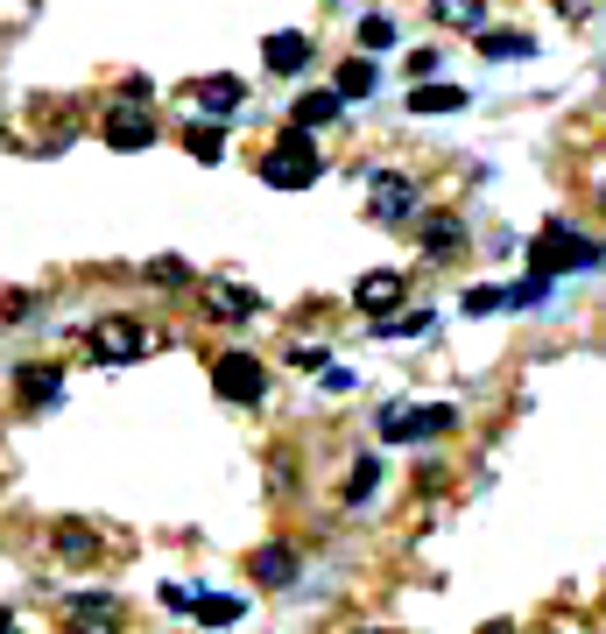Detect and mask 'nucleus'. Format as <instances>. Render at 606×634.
<instances>
[{"label":"nucleus","instance_id":"1","mask_svg":"<svg viewBox=\"0 0 606 634\" xmlns=\"http://www.w3.org/2000/svg\"><path fill=\"white\" fill-rule=\"evenodd\" d=\"M311 177H317V142L303 127H282L275 148L261 156V184H269V190H303Z\"/></svg>","mask_w":606,"mask_h":634},{"label":"nucleus","instance_id":"2","mask_svg":"<svg viewBox=\"0 0 606 634\" xmlns=\"http://www.w3.org/2000/svg\"><path fill=\"white\" fill-rule=\"evenodd\" d=\"M599 247H578V233L572 226H543L536 233V247H529V276H543V282H557L564 268H585Z\"/></svg>","mask_w":606,"mask_h":634},{"label":"nucleus","instance_id":"3","mask_svg":"<svg viewBox=\"0 0 606 634\" xmlns=\"http://www.w3.org/2000/svg\"><path fill=\"white\" fill-rule=\"evenodd\" d=\"M212 388H219L226 402H240V409H254V402L269 395V374H261L254 353H219V360H212Z\"/></svg>","mask_w":606,"mask_h":634},{"label":"nucleus","instance_id":"4","mask_svg":"<svg viewBox=\"0 0 606 634\" xmlns=\"http://www.w3.org/2000/svg\"><path fill=\"white\" fill-rule=\"evenodd\" d=\"M459 409H445V402H430V409H382V437L388 445H424V437H445Z\"/></svg>","mask_w":606,"mask_h":634},{"label":"nucleus","instance_id":"5","mask_svg":"<svg viewBox=\"0 0 606 634\" xmlns=\"http://www.w3.org/2000/svg\"><path fill=\"white\" fill-rule=\"evenodd\" d=\"M367 211L382 226H403L409 211H416V184L403 177V169H374V198H367Z\"/></svg>","mask_w":606,"mask_h":634},{"label":"nucleus","instance_id":"6","mask_svg":"<svg viewBox=\"0 0 606 634\" xmlns=\"http://www.w3.org/2000/svg\"><path fill=\"white\" fill-rule=\"evenodd\" d=\"M403 276H395V268H374V276H359V290H353V303H359V311H367L374 324H388L395 311H403Z\"/></svg>","mask_w":606,"mask_h":634},{"label":"nucleus","instance_id":"7","mask_svg":"<svg viewBox=\"0 0 606 634\" xmlns=\"http://www.w3.org/2000/svg\"><path fill=\"white\" fill-rule=\"evenodd\" d=\"M142 345H148L142 318H100L92 324V353L100 360H142Z\"/></svg>","mask_w":606,"mask_h":634},{"label":"nucleus","instance_id":"8","mask_svg":"<svg viewBox=\"0 0 606 634\" xmlns=\"http://www.w3.org/2000/svg\"><path fill=\"white\" fill-rule=\"evenodd\" d=\"M64 627H121V592H64Z\"/></svg>","mask_w":606,"mask_h":634},{"label":"nucleus","instance_id":"9","mask_svg":"<svg viewBox=\"0 0 606 634\" xmlns=\"http://www.w3.org/2000/svg\"><path fill=\"white\" fill-rule=\"evenodd\" d=\"M261 64H269L275 79H296V71L311 64V35H296V29H275L269 43H261Z\"/></svg>","mask_w":606,"mask_h":634},{"label":"nucleus","instance_id":"10","mask_svg":"<svg viewBox=\"0 0 606 634\" xmlns=\"http://www.w3.org/2000/svg\"><path fill=\"white\" fill-rule=\"evenodd\" d=\"M191 100L205 113H240V106H248V85H240L233 71H212V79H191Z\"/></svg>","mask_w":606,"mask_h":634},{"label":"nucleus","instance_id":"11","mask_svg":"<svg viewBox=\"0 0 606 634\" xmlns=\"http://www.w3.org/2000/svg\"><path fill=\"white\" fill-rule=\"evenodd\" d=\"M14 395H22L29 409H64V374L56 367H22L14 374Z\"/></svg>","mask_w":606,"mask_h":634},{"label":"nucleus","instance_id":"12","mask_svg":"<svg viewBox=\"0 0 606 634\" xmlns=\"http://www.w3.org/2000/svg\"><path fill=\"white\" fill-rule=\"evenodd\" d=\"M106 142L113 148H148V142H156V121H148L142 106H113L106 113Z\"/></svg>","mask_w":606,"mask_h":634},{"label":"nucleus","instance_id":"13","mask_svg":"<svg viewBox=\"0 0 606 634\" xmlns=\"http://www.w3.org/2000/svg\"><path fill=\"white\" fill-rule=\"evenodd\" d=\"M248 579H261V585H290V579H296V550H290V543H261V550L248 557Z\"/></svg>","mask_w":606,"mask_h":634},{"label":"nucleus","instance_id":"14","mask_svg":"<svg viewBox=\"0 0 606 634\" xmlns=\"http://www.w3.org/2000/svg\"><path fill=\"white\" fill-rule=\"evenodd\" d=\"M338 113H346V100H338V92H303V100H296V113H290V127H303V134H311V127H332Z\"/></svg>","mask_w":606,"mask_h":634},{"label":"nucleus","instance_id":"15","mask_svg":"<svg viewBox=\"0 0 606 634\" xmlns=\"http://www.w3.org/2000/svg\"><path fill=\"white\" fill-rule=\"evenodd\" d=\"M459 247H466V226L459 219H445V211H438V219H424V254L430 261H451Z\"/></svg>","mask_w":606,"mask_h":634},{"label":"nucleus","instance_id":"16","mask_svg":"<svg viewBox=\"0 0 606 634\" xmlns=\"http://www.w3.org/2000/svg\"><path fill=\"white\" fill-rule=\"evenodd\" d=\"M430 22H445V29H480V35H487V0H438V8H430Z\"/></svg>","mask_w":606,"mask_h":634},{"label":"nucleus","instance_id":"17","mask_svg":"<svg viewBox=\"0 0 606 634\" xmlns=\"http://www.w3.org/2000/svg\"><path fill=\"white\" fill-rule=\"evenodd\" d=\"M205 318H254V290H240V282H219V290L205 297Z\"/></svg>","mask_w":606,"mask_h":634},{"label":"nucleus","instance_id":"18","mask_svg":"<svg viewBox=\"0 0 606 634\" xmlns=\"http://www.w3.org/2000/svg\"><path fill=\"white\" fill-rule=\"evenodd\" d=\"M466 106V85H416L409 92V113H459Z\"/></svg>","mask_w":606,"mask_h":634},{"label":"nucleus","instance_id":"19","mask_svg":"<svg viewBox=\"0 0 606 634\" xmlns=\"http://www.w3.org/2000/svg\"><path fill=\"white\" fill-rule=\"evenodd\" d=\"M374 85H382V71H374V56H353V64L338 71V85H332V92H338V100H367Z\"/></svg>","mask_w":606,"mask_h":634},{"label":"nucleus","instance_id":"20","mask_svg":"<svg viewBox=\"0 0 606 634\" xmlns=\"http://www.w3.org/2000/svg\"><path fill=\"white\" fill-rule=\"evenodd\" d=\"M50 550H56V557H71V564H85V557L100 550V536L79 529V522H64V529H50Z\"/></svg>","mask_w":606,"mask_h":634},{"label":"nucleus","instance_id":"21","mask_svg":"<svg viewBox=\"0 0 606 634\" xmlns=\"http://www.w3.org/2000/svg\"><path fill=\"white\" fill-rule=\"evenodd\" d=\"M184 148H191L198 163H219V156H226V127H219V121H198V127H184Z\"/></svg>","mask_w":606,"mask_h":634},{"label":"nucleus","instance_id":"22","mask_svg":"<svg viewBox=\"0 0 606 634\" xmlns=\"http://www.w3.org/2000/svg\"><path fill=\"white\" fill-rule=\"evenodd\" d=\"M529 50H536V43H529L522 29H487V35H480V56H494V64H508V56H529Z\"/></svg>","mask_w":606,"mask_h":634},{"label":"nucleus","instance_id":"23","mask_svg":"<svg viewBox=\"0 0 606 634\" xmlns=\"http://www.w3.org/2000/svg\"><path fill=\"white\" fill-rule=\"evenodd\" d=\"M374 487H382V458H353V472H346V501H374Z\"/></svg>","mask_w":606,"mask_h":634},{"label":"nucleus","instance_id":"24","mask_svg":"<svg viewBox=\"0 0 606 634\" xmlns=\"http://www.w3.org/2000/svg\"><path fill=\"white\" fill-rule=\"evenodd\" d=\"M240 613H248V600H233V592H205V606H198V621L205 627H233Z\"/></svg>","mask_w":606,"mask_h":634},{"label":"nucleus","instance_id":"25","mask_svg":"<svg viewBox=\"0 0 606 634\" xmlns=\"http://www.w3.org/2000/svg\"><path fill=\"white\" fill-rule=\"evenodd\" d=\"M148 282H163V290H184V282H191V261L156 254V261H148Z\"/></svg>","mask_w":606,"mask_h":634},{"label":"nucleus","instance_id":"26","mask_svg":"<svg viewBox=\"0 0 606 634\" xmlns=\"http://www.w3.org/2000/svg\"><path fill=\"white\" fill-rule=\"evenodd\" d=\"M501 297H508V311H536V303L551 297V282H543V276H522L515 290H501Z\"/></svg>","mask_w":606,"mask_h":634},{"label":"nucleus","instance_id":"27","mask_svg":"<svg viewBox=\"0 0 606 634\" xmlns=\"http://www.w3.org/2000/svg\"><path fill=\"white\" fill-rule=\"evenodd\" d=\"M395 35H403V29H395L388 14H367V22H359V50H388Z\"/></svg>","mask_w":606,"mask_h":634},{"label":"nucleus","instance_id":"28","mask_svg":"<svg viewBox=\"0 0 606 634\" xmlns=\"http://www.w3.org/2000/svg\"><path fill=\"white\" fill-rule=\"evenodd\" d=\"M163 606H169V613H198V606H205V592H198V585H184V579H169V585H163Z\"/></svg>","mask_w":606,"mask_h":634},{"label":"nucleus","instance_id":"29","mask_svg":"<svg viewBox=\"0 0 606 634\" xmlns=\"http://www.w3.org/2000/svg\"><path fill=\"white\" fill-rule=\"evenodd\" d=\"M466 311H472V318H480V311H508V297H501V290H472Z\"/></svg>","mask_w":606,"mask_h":634},{"label":"nucleus","instance_id":"30","mask_svg":"<svg viewBox=\"0 0 606 634\" xmlns=\"http://www.w3.org/2000/svg\"><path fill=\"white\" fill-rule=\"evenodd\" d=\"M14 318H29V290H8V297H0V324H14Z\"/></svg>","mask_w":606,"mask_h":634},{"label":"nucleus","instance_id":"31","mask_svg":"<svg viewBox=\"0 0 606 634\" xmlns=\"http://www.w3.org/2000/svg\"><path fill=\"white\" fill-rule=\"evenodd\" d=\"M64 634H121V627H64Z\"/></svg>","mask_w":606,"mask_h":634},{"label":"nucleus","instance_id":"32","mask_svg":"<svg viewBox=\"0 0 606 634\" xmlns=\"http://www.w3.org/2000/svg\"><path fill=\"white\" fill-rule=\"evenodd\" d=\"M0 634H14V613L8 606H0Z\"/></svg>","mask_w":606,"mask_h":634},{"label":"nucleus","instance_id":"33","mask_svg":"<svg viewBox=\"0 0 606 634\" xmlns=\"http://www.w3.org/2000/svg\"><path fill=\"white\" fill-rule=\"evenodd\" d=\"M480 634H515V627H480Z\"/></svg>","mask_w":606,"mask_h":634},{"label":"nucleus","instance_id":"34","mask_svg":"<svg viewBox=\"0 0 606 634\" xmlns=\"http://www.w3.org/2000/svg\"><path fill=\"white\" fill-rule=\"evenodd\" d=\"M599 205H606V190H599Z\"/></svg>","mask_w":606,"mask_h":634},{"label":"nucleus","instance_id":"35","mask_svg":"<svg viewBox=\"0 0 606 634\" xmlns=\"http://www.w3.org/2000/svg\"><path fill=\"white\" fill-rule=\"evenodd\" d=\"M374 634H382V627H374Z\"/></svg>","mask_w":606,"mask_h":634}]
</instances>
